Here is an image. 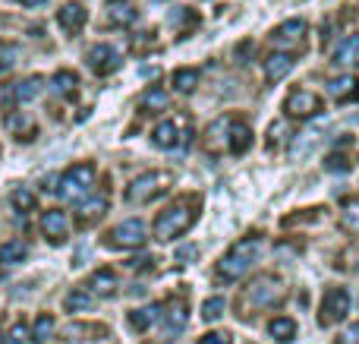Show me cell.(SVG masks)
<instances>
[{"label": "cell", "mask_w": 359, "mask_h": 344, "mask_svg": "<svg viewBox=\"0 0 359 344\" xmlns=\"http://www.w3.org/2000/svg\"><path fill=\"white\" fill-rule=\"evenodd\" d=\"M262 253H265V237H262V234H246V237H240L221 259H217L215 275L221 278V282H236V278H243L255 263H259Z\"/></svg>", "instance_id": "1"}, {"label": "cell", "mask_w": 359, "mask_h": 344, "mask_svg": "<svg viewBox=\"0 0 359 344\" xmlns=\"http://www.w3.org/2000/svg\"><path fill=\"white\" fill-rule=\"evenodd\" d=\"M198 218V199L192 196L189 202H174L170 209H164L155 221V237L158 240H174L180 234H186L192 227V221Z\"/></svg>", "instance_id": "2"}, {"label": "cell", "mask_w": 359, "mask_h": 344, "mask_svg": "<svg viewBox=\"0 0 359 344\" xmlns=\"http://www.w3.org/2000/svg\"><path fill=\"white\" fill-rule=\"evenodd\" d=\"M284 297H287V284L280 282L278 275H259L255 282H249L246 291H243L240 307L268 310V307H278V303H284Z\"/></svg>", "instance_id": "3"}, {"label": "cell", "mask_w": 359, "mask_h": 344, "mask_svg": "<svg viewBox=\"0 0 359 344\" xmlns=\"http://www.w3.org/2000/svg\"><path fill=\"white\" fill-rule=\"evenodd\" d=\"M170 183H174V174H170V171H149V174H139L136 180L126 187V202L145 206V202L158 199L161 193H168Z\"/></svg>", "instance_id": "4"}, {"label": "cell", "mask_w": 359, "mask_h": 344, "mask_svg": "<svg viewBox=\"0 0 359 344\" xmlns=\"http://www.w3.org/2000/svg\"><path fill=\"white\" fill-rule=\"evenodd\" d=\"M92 183H95V168L92 164H73V168L57 180V193H60V199L76 202V199H82V196L92 190Z\"/></svg>", "instance_id": "5"}, {"label": "cell", "mask_w": 359, "mask_h": 344, "mask_svg": "<svg viewBox=\"0 0 359 344\" xmlns=\"http://www.w3.org/2000/svg\"><path fill=\"white\" fill-rule=\"evenodd\" d=\"M350 313V294L347 288H328L322 297V307H318V322L322 326H334L344 316Z\"/></svg>", "instance_id": "6"}, {"label": "cell", "mask_w": 359, "mask_h": 344, "mask_svg": "<svg viewBox=\"0 0 359 344\" xmlns=\"http://www.w3.org/2000/svg\"><path fill=\"white\" fill-rule=\"evenodd\" d=\"M145 237H149V231H145L142 221L130 218L107 234V246H114V250H136V246L145 244Z\"/></svg>", "instance_id": "7"}, {"label": "cell", "mask_w": 359, "mask_h": 344, "mask_svg": "<svg viewBox=\"0 0 359 344\" xmlns=\"http://www.w3.org/2000/svg\"><path fill=\"white\" fill-rule=\"evenodd\" d=\"M284 111L287 117H297V120L316 117V114H322V98L316 92H309V88H293L284 101Z\"/></svg>", "instance_id": "8"}, {"label": "cell", "mask_w": 359, "mask_h": 344, "mask_svg": "<svg viewBox=\"0 0 359 344\" xmlns=\"http://www.w3.org/2000/svg\"><path fill=\"white\" fill-rule=\"evenodd\" d=\"M88 67H92L98 76H111L120 70V54L111 48V44H95V48L88 51Z\"/></svg>", "instance_id": "9"}, {"label": "cell", "mask_w": 359, "mask_h": 344, "mask_svg": "<svg viewBox=\"0 0 359 344\" xmlns=\"http://www.w3.org/2000/svg\"><path fill=\"white\" fill-rule=\"evenodd\" d=\"M230 124H233V114H224V117H217L215 124L205 130V149L215 152V155H221V152H227V136H230Z\"/></svg>", "instance_id": "10"}, {"label": "cell", "mask_w": 359, "mask_h": 344, "mask_svg": "<svg viewBox=\"0 0 359 344\" xmlns=\"http://www.w3.org/2000/svg\"><path fill=\"white\" fill-rule=\"evenodd\" d=\"M306 32H309L306 19H290V22L278 25V29L271 32V41L274 44H287V48H297V44H303Z\"/></svg>", "instance_id": "11"}, {"label": "cell", "mask_w": 359, "mask_h": 344, "mask_svg": "<svg viewBox=\"0 0 359 344\" xmlns=\"http://www.w3.org/2000/svg\"><path fill=\"white\" fill-rule=\"evenodd\" d=\"M249 149H252V130H249L246 120L233 117V124H230V136H227V152L230 155H246Z\"/></svg>", "instance_id": "12"}, {"label": "cell", "mask_w": 359, "mask_h": 344, "mask_svg": "<svg viewBox=\"0 0 359 344\" xmlns=\"http://www.w3.org/2000/svg\"><path fill=\"white\" fill-rule=\"evenodd\" d=\"M186 303L183 300H170L168 307H164V313H161V319H164V338L161 341H170L174 335L180 332V329L186 326Z\"/></svg>", "instance_id": "13"}, {"label": "cell", "mask_w": 359, "mask_h": 344, "mask_svg": "<svg viewBox=\"0 0 359 344\" xmlns=\"http://www.w3.org/2000/svg\"><path fill=\"white\" fill-rule=\"evenodd\" d=\"M41 231L48 234L54 244H60L63 237H67V231H69V218H67V212H60V209H48V212L41 215Z\"/></svg>", "instance_id": "14"}, {"label": "cell", "mask_w": 359, "mask_h": 344, "mask_svg": "<svg viewBox=\"0 0 359 344\" xmlns=\"http://www.w3.org/2000/svg\"><path fill=\"white\" fill-rule=\"evenodd\" d=\"M293 63H297V60H293L290 51H278V54L265 57V79L268 82H280L293 70Z\"/></svg>", "instance_id": "15"}, {"label": "cell", "mask_w": 359, "mask_h": 344, "mask_svg": "<svg viewBox=\"0 0 359 344\" xmlns=\"http://www.w3.org/2000/svg\"><path fill=\"white\" fill-rule=\"evenodd\" d=\"M86 19H88V13H86V6L82 4H63L60 10H57V22L63 25V32H79L82 25H86Z\"/></svg>", "instance_id": "16"}, {"label": "cell", "mask_w": 359, "mask_h": 344, "mask_svg": "<svg viewBox=\"0 0 359 344\" xmlns=\"http://www.w3.org/2000/svg\"><path fill=\"white\" fill-rule=\"evenodd\" d=\"M328 92L337 105H344V101H356L359 98V79L356 76H337V79L328 82Z\"/></svg>", "instance_id": "17"}, {"label": "cell", "mask_w": 359, "mask_h": 344, "mask_svg": "<svg viewBox=\"0 0 359 344\" xmlns=\"http://www.w3.org/2000/svg\"><path fill=\"white\" fill-rule=\"evenodd\" d=\"M334 63L337 67H353L359 63V35H350L344 38L341 44L334 48Z\"/></svg>", "instance_id": "18"}, {"label": "cell", "mask_w": 359, "mask_h": 344, "mask_svg": "<svg viewBox=\"0 0 359 344\" xmlns=\"http://www.w3.org/2000/svg\"><path fill=\"white\" fill-rule=\"evenodd\" d=\"M161 313H164V307H158V303H151V307H145V310H133L130 326L136 329V332H145V329H151L158 319H161Z\"/></svg>", "instance_id": "19"}, {"label": "cell", "mask_w": 359, "mask_h": 344, "mask_svg": "<svg viewBox=\"0 0 359 344\" xmlns=\"http://www.w3.org/2000/svg\"><path fill=\"white\" fill-rule=\"evenodd\" d=\"M151 139H155V145H161V149H174V145H180V126L174 124V120H164V124L155 126V133H151Z\"/></svg>", "instance_id": "20"}, {"label": "cell", "mask_w": 359, "mask_h": 344, "mask_svg": "<svg viewBox=\"0 0 359 344\" xmlns=\"http://www.w3.org/2000/svg\"><path fill=\"white\" fill-rule=\"evenodd\" d=\"M268 335H271L274 341H293L297 338V322H293L290 316H278V319L268 322Z\"/></svg>", "instance_id": "21"}, {"label": "cell", "mask_w": 359, "mask_h": 344, "mask_svg": "<svg viewBox=\"0 0 359 344\" xmlns=\"http://www.w3.org/2000/svg\"><path fill=\"white\" fill-rule=\"evenodd\" d=\"M198 79H202V73H198L196 67H180L174 73V88L183 92V95H189V92H196Z\"/></svg>", "instance_id": "22"}, {"label": "cell", "mask_w": 359, "mask_h": 344, "mask_svg": "<svg viewBox=\"0 0 359 344\" xmlns=\"http://www.w3.org/2000/svg\"><path fill=\"white\" fill-rule=\"evenodd\" d=\"M104 212H107V196H95V199L82 202V209H79V221H82V225H92V221H98Z\"/></svg>", "instance_id": "23"}, {"label": "cell", "mask_w": 359, "mask_h": 344, "mask_svg": "<svg viewBox=\"0 0 359 344\" xmlns=\"http://www.w3.org/2000/svg\"><path fill=\"white\" fill-rule=\"evenodd\" d=\"M25 256H29V246H25L22 240H10V244L0 246V265H16V263H22Z\"/></svg>", "instance_id": "24"}, {"label": "cell", "mask_w": 359, "mask_h": 344, "mask_svg": "<svg viewBox=\"0 0 359 344\" xmlns=\"http://www.w3.org/2000/svg\"><path fill=\"white\" fill-rule=\"evenodd\" d=\"M88 288L95 291V294H101V297H111L114 291H117V275L114 272H95L92 275V282H88Z\"/></svg>", "instance_id": "25"}, {"label": "cell", "mask_w": 359, "mask_h": 344, "mask_svg": "<svg viewBox=\"0 0 359 344\" xmlns=\"http://www.w3.org/2000/svg\"><path fill=\"white\" fill-rule=\"evenodd\" d=\"M41 88H44V79H41V76H29V79L16 82L13 95H16L19 101H32V98H38V95H41Z\"/></svg>", "instance_id": "26"}, {"label": "cell", "mask_w": 359, "mask_h": 344, "mask_svg": "<svg viewBox=\"0 0 359 344\" xmlns=\"http://www.w3.org/2000/svg\"><path fill=\"white\" fill-rule=\"evenodd\" d=\"M341 227L350 234H359V199H347L341 209Z\"/></svg>", "instance_id": "27"}, {"label": "cell", "mask_w": 359, "mask_h": 344, "mask_svg": "<svg viewBox=\"0 0 359 344\" xmlns=\"http://www.w3.org/2000/svg\"><path fill=\"white\" fill-rule=\"evenodd\" d=\"M76 86H79V79H76V73H69V70H60V73H54V79H50V88H54L57 95H73Z\"/></svg>", "instance_id": "28"}, {"label": "cell", "mask_w": 359, "mask_h": 344, "mask_svg": "<svg viewBox=\"0 0 359 344\" xmlns=\"http://www.w3.org/2000/svg\"><path fill=\"white\" fill-rule=\"evenodd\" d=\"M107 16H111V22H114V25H133V22H136V16H139V13L133 10L130 4H111V10H107Z\"/></svg>", "instance_id": "29"}, {"label": "cell", "mask_w": 359, "mask_h": 344, "mask_svg": "<svg viewBox=\"0 0 359 344\" xmlns=\"http://www.w3.org/2000/svg\"><path fill=\"white\" fill-rule=\"evenodd\" d=\"M142 107L149 114L164 111V107H168V92H164V88H149V92L142 95Z\"/></svg>", "instance_id": "30"}, {"label": "cell", "mask_w": 359, "mask_h": 344, "mask_svg": "<svg viewBox=\"0 0 359 344\" xmlns=\"http://www.w3.org/2000/svg\"><path fill=\"white\" fill-rule=\"evenodd\" d=\"M54 329H57V322H54V316H38L35 319V326H32V341H48L50 335H54Z\"/></svg>", "instance_id": "31"}, {"label": "cell", "mask_w": 359, "mask_h": 344, "mask_svg": "<svg viewBox=\"0 0 359 344\" xmlns=\"http://www.w3.org/2000/svg\"><path fill=\"white\" fill-rule=\"evenodd\" d=\"M6 130H10V133H16V136L22 139V133H32V130H35V124H32V117H29V114L16 111V114H10V117H6Z\"/></svg>", "instance_id": "32"}, {"label": "cell", "mask_w": 359, "mask_h": 344, "mask_svg": "<svg viewBox=\"0 0 359 344\" xmlns=\"http://www.w3.org/2000/svg\"><path fill=\"white\" fill-rule=\"evenodd\" d=\"M325 168H328L331 174H347V171L353 168V158H350L347 152H331V155L325 158Z\"/></svg>", "instance_id": "33"}, {"label": "cell", "mask_w": 359, "mask_h": 344, "mask_svg": "<svg viewBox=\"0 0 359 344\" xmlns=\"http://www.w3.org/2000/svg\"><path fill=\"white\" fill-rule=\"evenodd\" d=\"M63 303H67L69 313H82V310L92 307V294H88V291H73V294H67Z\"/></svg>", "instance_id": "34"}, {"label": "cell", "mask_w": 359, "mask_h": 344, "mask_svg": "<svg viewBox=\"0 0 359 344\" xmlns=\"http://www.w3.org/2000/svg\"><path fill=\"white\" fill-rule=\"evenodd\" d=\"M170 22L180 25V29H196V25H198V16L189 10V6H177V10L170 13Z\"/></svg>", "instance_id": "35"}, {"label": "cell", "mask_w": 359, "mask_h": 344, "mask_svg": "<svg viewBox=\"0 0 359 344\" xmlns=\"http://www.w3.org/2000/svg\"><path fill=\"white\" fill-rule=\"evenodd\" d=\"M224 307H227V303H224V297H208V300L202 303V319H205V322L221 319V316H224Z\"/></svg>", "instance_id": "36"}, {"label": "cell", "mask_w": 359, "mask_h": 344, "mask_svg": "<svg viewBox=\"0 0 359 344\" xmlns=\"http://www.w3.org/2000/svg\"><path fill=\"white\" fill-rule=\"evenodd\" d=\"M322 212H325V209H303V215H287L280 225L293 227V225H299V221H312V225H316V221H322Z\"/></svg>", "instance_id": "37"}, {"label": "cell", "mask_w": 359, "mask_h": 344, "mask_svg": "<svg viewBox=\"0 0 359 344\" xmlns=\"http://www.w3.org/2000/svg\"><path fill=\"white\" fill-rule=\"evenodd\" d=\"M16 60H19V44H0V73H6Z\"/></svg>", "instance_id": "38"}, {"label": "cell", "mask_w": 359, "mask_h": 344, "mask_svg": "<svg viewBox=\"0 0 359 344\" xmlns=\"http://www.w3.org/2000/svg\"><path fill=\"white\" fill-rule=\"evenodd\" d=\"M10 202L19 209V212H29V209H35V196H32L29 190H16V193L10 196Z\"/></svg>", "instance_id": "39"}, {"label": "cell", "mask_w": 359, "mask_h": 344, "mask_svg": "<svg viewBox=\"0 0 359 344\" xmlns=\"http://www.w3.org/2000/svg\"><path fill=\"white\" fill-rule=\"evenodd\" d=\"M198 344H233V338H230V332H208L198 338Z\"/></svg>", "instance_id": "40"}, {"label": "cell", "mask_w": 359, "mask_h": 344, "mask_svg": "<svg viewBox=\"0 0 359 344\" xmlns=\"http://www.w3.org/2000/svg\"><path fill=\"white\" fill-rule=\"evenodd\" d=\"M334 344H359V322L356 326H347L341 335H337V341Z\"/></svg>", "instance_id": "41"}, {"label": "cell", "mask_w": 359, "mask_h": 344, "mask_svg": "<svg viewBox=\"0 0 359 344\" xmlns=\"http://www.w3.org/2000/svg\"><path fill=\"white\" fill-rule=\"evenodd\" d=\"M25 341H29V329L19 322V326H13V332L6 335V344H25Z\"/></svg>", "instance_id": "42"}, {"label": "cell", "mask_w": 359, "mask_h": 344, "mask_svg": "<svg viewBox=\"0 0 359 344\" xmlns=\"http://www.w3.org/2000/svg\"><path fill=\"white\" fill-rule=\"evenodd\" d=\"M198 256V246H180L177 250V259H196Z\"/></svg>", "instance_id": "43"}, {"label": "cell", "mask_w": 359, "mask_h": 344, "mask_svg": "<svg viewBox=\"0 0 359 344\" xmlns=\"http://www.w3.org/2000/svg\"><path fill=\"white\" fill-rule=\"evenodd\" d=\"M22 6H41V4H48V0H19Z\"/></svg>", "instance_id": "44"}, {"label": "cell", "mask_w": 359, "mask_h": 344, "mask_svg": "<svg viewBox=\"0 0 359 344\" xmlns=\"http://www.w3.org/2000/svg\"><path fill=\"white\" fill-rule=\"evenodd\" d=\"M0 344H4V341H0Z\"/></svg>", "instance_id": "45"}]
</instances>
